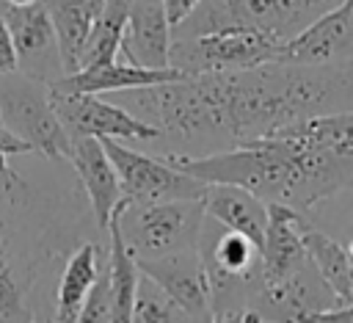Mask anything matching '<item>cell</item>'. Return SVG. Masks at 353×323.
Returning <instances> with one entry per match:
<instances>
[{
    "mask_svg": "<svg viewBox=\"0 0 353 323\" xmlns=\"http://www.w3.org/2000/svg\"><path fill=\"white\" fill-rule=\"evenodd\" d=\"M0 124H3V119H0Z\"/></svg>",
    "mask_w": 353,
    "mask_h": 323,
    "instance_id": "obj_28",
    "label": "cell"
},
{
    "mask_svg": "<svg viewBox=\"0 0 353 323\" xmlns=\"http://www.w3.org/2000/svg\"><path fill=\"white\" fill-rule=\"evenodd\" d=\"M141 273L152 276L179 306L190 320H215L212 312V295H210V282L207 271L196 248H182L165 257H149L138 260Z\"/></svg>",
    "mask_w": 353,
    "mask_h": 323,
    "instance_id": "obj_9",
    "label": "cell"
},
{
    "mask_svg": "<svg viewBox=\"0 0 353 323\" xmlns=\"http://www.w3.org/2000/svg\"><path fill=\"white\" fill-rule=\"evenodd\" d=\"M102 260H105V254L97 243H83L69 254L63 273L58 279V290H55V312H52L55 320H61V323L80 320L83 301L99 276Z\"/></svg>",
    "mask_w": 353,
    "mask_h": 323,
    "instance_id": "obj_17",
    "label": "cell"
},
{
    "mask_svg": "<svg viewBox=\"0 0 353 323\" xmlns=\"http://www.w3.org/2000/svg\"><path fill=\"white\" fill-rule=\"evenodd\" d=\"M80 320H113V293H110V271H108V254L102 260L99 276L91 284L83 309H80Z\"/></svg>",
    "mask_w": 353,
    "mask_h": 323,
    "instance_id": "obj_23",
    "label": "cell"
},
{
    "mask_svg": "<svg viewBox=\"0 0 353 323\" xmlns=\"http://www.w3.org/2000/svg\"><path fill=\"white\" fill-rule=\"evenodd\" d=\"M88 202L94 210V218L99 224V229H108L113 210L119 207V202L124 199L116 166L110 163L102 141L97 135H77L72 138V157H69Z\"/></svg>",
    "mask_w": 353,
    "mask_h": 323,
    "instance_id": "obj_12",
    "label": "cell"
},
{
    "mask_svg": "<svg viewBox=\"0 0 353 323\" xmlns=\"http://www.w3.org/2000/svg\"><path fill=\"white\" fill-rule=\"evenodd\" d=\"M336 3L339 0H201L199 8L179 28H174V36L256 28L279 39H290Z\"/></svg>",
    "mask_w": 353,
    "mask_h": 323,
    "instance_id": "obj_3",
    "label": "cell"
},
{
    "mask_svg": "<svg viewBox=\"0 0 353 323\" xmlns=\"http://www.w3.org/2000/svg\"><path fill=\"white\" fill-rule=\"evenodd\" d=\"M28 254H19L14 235L0 215V320H33L36 312L28 301L33 276Z\"/></svg>",
    "mask_w": 353,
    "mask_h": 323,
    "instance_id": "obj_16",
    "label": "cell"
},
{
    "mask_svg": "<svg viewBox=\"0 0 353 323\" xmlns=\"http://www.w3.org/2000/svg\"><path fill=\"white\" fill-rule=\"evenodd\" d=\"M176 77H185V72L176 66L146 69V66H135V63L116 58L110 63L83 66L77 72H69L50 86L58 91H72V94H119L127 88L154 86V83H165V80H176Z\"/></svg>",
    "mask_w": 353,
    "mask_h": 323,
    "instance_id": "obj_13",
    "label": "cell"
},
{
    "mask_svg": "<svg viewBox=\"0 0 353 323\" xmlns=\"http://www.w3.org/2000/svg\"><path fill=\"white\" fill-rule=\"evenodd\" d=\"M110 163L116 166L124 199L132 202H163V199H204L207 182L174 166L168 157H152L119 138H99Z\"/></svg>",
    "mask_w": 353,
    "mask_h": 323,
    "instance_id": "obj_5",
    "label": "cell"
},
{
    "mask_svg": "<svg viewBox=\"0 0 353 323\" xmlns=\"http://www.w3.org/2000/svg\"><path fill=\"white\" fill-rule=\"evenodd\" d=\"M11 3H33V0H11Z\"/></svg>",
    "mask_w": 353,
    "mask_h": 323,
    "instance_id": "obj_27",
    "label": "cell"
},
{
    "mask_svg": "<svg viewBox=\"0 0 353 323\" xmlns=\"http://www.w3.org/2000/svg\"><path fill=\"white\" fill-rule=\"evenodd\" d=\"M171 41L174 28L163 0H130L119 58L146 69H165L171 66Z\"/></svg>",
    "mask_w": 353,
    "mask_h": 323,
    "instance_id": "obj_11",
    "label": "cell"
},
{
    "mask_svg": "<svg viewBox=\"0 0 353 323\" xmlns=\"http://www.w3.org/2000/svg\"><path fill=\"white\" fill-rule=\"evenodd\" d=\"M105 232L110 235L108 271H110V293H113V320L127 323V320H132V304H135V290H138V279H141V265L121 235L116 210H113Z\"/></svg>",
    "mask_w": 353,
    "mask_h": 323,
    "instance_id": "obj_18",
    "label": "cell"
},
{
    "mask_svg": "<svg viewBox=\"0 0 353 323\" xmlns=\"http://www.w3.org/2000/svg\"><path fill=\"white\" fill-rule=\"evenodd\" d=\"M347 254H350V260H353V235H350V240H347Z\"/></svg>",
    "mask_w": 353,
    "mask_h": 323,
    "instance_id": "obj_26",
    "label": "cell"
},
{
    "mask_svg": "<svg viewBox=\"0 0 353 323\" xmlns=\"http://www.w3.org/2000/svg\"><path fill=\"white\" fill-rule=\"evenodd\" d=\"M199 3H201V0H163L171 28H179V25L199 8Z\"/></svg>",
    "mask_w": 353,
    "mask_h": 323,
    "instance_id": "obj_25",
    "label": "cell"
},
{
    "mask_svg": "<svg viewBox=\"0 0 353 323\" xmlns=\"http://www.w3.org/2000/svg\"><path fill=\"white\" fill-rule=\"evenodd\" d=\"M127 17H130V0H105L102 3L99 14H97V19L91 25L80 69L83 66L110 63V61L119 58L124 28H127Z\"/></svg>",
    "mask_w": 353,
    "mask_h": 323,
    "instance_id": "obj_21",
    "label": "cell"
},
{
    "mask_svg": "<svg viewBox=\"0 0 353 323\" xmlns=\"http://www.w3.org/2000/svg\"><path fill=\"white\" fill-rule=\"evenodd\" d=\"M270 135H287L314 149H331L342 155H353V110H336V113H320L301 121H292L287 127H279Z\"/></svg>",
    "mask_w": 353,
    "mask_h": 323,
    "instance_id": "obj_20",
    "label": "cell"
},
{
    "mask_svg": "<svg viewBox=\"0 0 353 323\" xmlns=\"http://www.w3.org/2000/svg\"><path fill=\"white\" fill-rule=\"evenodd\" d=\"M0 17L11 30L22 72L47 83H55L58 77H63L55 28L44 0H33V3L0 0Z\"/></svg>",
    "mask_w": 353,
    "mask_h": 323,
    "instance_id": "obj_7",
    "label": "cell"
},
{
    "mask_svg": "<svg viewBox=\"0 0 353 323\" xmlns=\"http://www.w3.org/2000/svg\"><path fill=\"white\" fill-rule=\"evenodd\" d=\"M281 63H336L353 61V0H339L295 36L281 39Z\"/></svg>",
    "mask_w": 353,
    "mask_h": 323,
    "instance_id": "obj_8",
    "label": "cell"
},
{
    "mask_svg": "<svg viewBox=\"0 0 353 323\" xmlns=\"http://www.w3.org/2000/svg\"><path fill=\"white\" fill-rule=\"evenodd\" d=\"M19 69V58H17V47L11 39V30L6 25V19L0 17V75L17 72Z\"/></svg>",
    "mask_w": 353,
    "mask_h": 323,
    "instance_id": "obj_24",
    "label": "cell"
},
{
    "mask_svg": "<svg viewBox=\"0 0 353 323\" xmlns=\"http://www.w3.org/2000/svg\"><path fill=\"white\" fill-rule=\"evenodd\" d=\"M281 39L256 28H223L199 36H174L171 66L185 75L251 69L276 61Z\"/></svg>",
    "mask_w": 353,
    "mask_h": 323,
    "instance_id": "obj_4",
    "label": "cell"
},
{
    "mask_svg": "<svg viewBox=\"0 0 353 323\" xmlns=\"http://www.w3.org/2000/svg\"><path fill=\"white\" fill-rule=\"evenodd\" d=\"M52 105L72 138L97 135V138H119V141H154L163 135L160 127L143 121L119 102L102 99L99 94H72L52 88Z\"/></svg>",
    "mask_w": 353,
    "mask_h": 323,
    "instance_id": "obj_6",
    "label": "cell"
},
{
    "mask_svg": "<svg viewBox=\"0 0 353 323\" xmlns=\"http://www.w3.org/2000/svg\"><path fill=\"white\" fill-rule=\"evenodd\" d=\"M303 243L320 279L331 287L336 304H353V260L347 254V246L309 224L303 229Z\"/></svg>",
    "mask_w": 353,
    "mask_h": 323,
    "instance_id": "obj_19",
    "label": "cell"
},
{
    "mask_svg": "<svg viewBox=\"0 0 353 323\" xmlns=\"http://www.w3.org/2000/svg\"><path fill=\"white\" fill-rule=\"evenodd\" d=\"M132 320L138 323H174V320H190L182 306L146 273L138 279L135 304H132Z\"/></svg>",
    "mask_w": 353,
    "mask_h": 323,
    "instance_id": "obj_22",
    "label": "cell"
},
{
    "mask_svg": "<svg viewBox=\"0 0 353 323\" xmlns=\"http://www.w3.org/2000/svg\"><path fill=\"white\" fill-rule=\"evenodd\" d=\"M303 229H306V218L301 210L284 202H268V226L259 246L262 254L259 282L287 279L312 262L303 243Z\"/></svg>",
    "mask_w": 353,
    "mask_h": 323,
    "instance_id": "obj_10",
    "label": "cell"
},
{
    "mask_svg": "<svg viewBox=\"0 0 353 323\" xmlns=\"http://www.w3.org/2000/svg\"><path fill=\"white\" fill-rule=\"evenodd\" d=\"M0 119L14 135L28 141L33 152H41L50 160L72 157V135L52 105L47 80L22 69L0 75Z\"/></svg>",
    "mask_w": 353,
    "mask_h": 323,
    "instance_id": "obj_2",
    "label": "cell"
},
{
    "mask_svg": "<svg viewBox=\"0 0 353 323\" xmlns=\"http://www.w3.org/2000/svg\"><path fill=\"white\" fill-rule=\"evenodd\" d=\"M204 199H163L132 202L121 199L116 218L135 260L165 257L182 248H196L204 224Z\"/></svg>",
    "mask_w": 353,
    "mask_h": 323,
    "instance_id": "obj_1",
    "label": "cell"
},
{
    "mask_svg": "<svg viewBox=\"0 0 353 323\" xmlns=\"http://www.w3.org/2000/svg\"><path fill=\"white\" fill-rule=\"evenodd\" d=\"M204 213L226 229L243 232L245 237L262 246L268 226V202L256 193L232 182H210L204 190Z\"/></svg>",
    "mask_w": 353,
    "mask_h": 323,
    "instance_id": "obj_14",
    "label": "cell"
},
{
    "mask_svg": "<svg viewBox=\"0 0 353 323\" xmlns=\"http://www.w3.org/2000/svg\"><path fill=\"white\" fill-rule=\"evenodd\" d=\"M102 3L105 0H44L52 28H55L63 75L80 69L85 41H88L91 25H94Z\"/></svg>",
    "mask_w": 353,
    "mask_h": 323,
    "instance_id": "obj_15",
    "label": "cell"
}]
</instances>
